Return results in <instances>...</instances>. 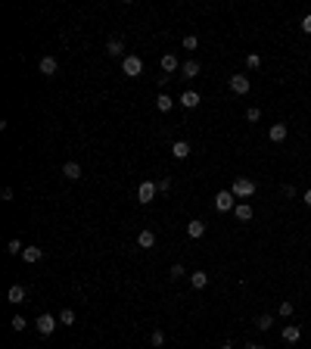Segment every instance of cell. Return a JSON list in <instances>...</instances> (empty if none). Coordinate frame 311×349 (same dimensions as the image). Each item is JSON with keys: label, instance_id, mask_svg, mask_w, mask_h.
I'll return each mask as SVG.
<instances>
[{"label": "cell", "instance_id": "6da1fadb", "mask_svg": "<svg viewBox=\"0 0 311 349\" xmlns=\"http://www.w3.org/2000/svg\"><path fill=\"white\" fill-rule=\"evenodd\" d=\"M230 193H233L236 200H243V203H246V200L255 193V181H252V178H236L233 184H230Z\"/></svg>", "mask_w": 311, "mask_h": 349}, {"label": "cell", "instance_id": "7a4b0ae2", "mask_svg": "<svg viewBox=\"0 0 311 349\" xmlns=\"http://www.w3.org/2000/svg\"><path fill=\"white\" fill-rule=\"evenodd\" d=\"M156 193H159V187H156V181H150V178H143L140 181V187H137V200L146 206V203H153L156 200Z\"/></svg>", "mask_w": 311, "mask_h": 349}, {"label": "cell", "instance_id": "3957f363", "mask_svg": "<svg viewBox=\"0 0 311 349\" xmlns=\"http://www.w3.org/2000/svg\"><path fill=\"white\" fill-rule=\"evenodd\" d=\"M121 72H125L128 78L143 75V60H140V57H134V53H131V57H125V60H121Z\"/></svg>", "mask_w": 311, "mask_h": 349}, {"label": "cell", "instance_id": "277c9868", "mask_svg": "<svg viewBox=\"0 0 311 349\" xmlns=\"http://www.w3.org/2000/svg\"><path fill=\"white\" fill-rule=\"evenodd\" d=\"M215 209H218V212H233V209H236V196H233L230 190H218V193H215Z\"/></svg>", "mask_w": 311, "mask_h": 349}, {"label": "cell", "instance_id": "5b68a950", "mask_svg": "<svg viewBox=\"0 0 311 349\" xmlns=\"http://www.w3.org/2000/svg\"><path fill=\"white\" fill-rule=\"evenodd\" d=\"M56 324H59V318L47 315V312H41V315H38V321H34V327H38V334H41V337H50L53 330H56Z\"/></svg>", "mask_w": 311, "mask_h": 349}, {"label": "cell", "instance_id": "8992f818", "mask_svg": "<svg viewBox=\"0 0 311 349\" xmlns=\"http://www.w3.org/2000/svg\"><path fill=\"white\" fill-rule=\"evenodd\" d=\"M230 90H233V94H240V97H246L249 90H252L249 75H230Z\"/></svg>", "mask_w": 311, "mask_h": 349}, {"label": "cell", "instance_id": "52a82bcc", "mask_svg": "<svg viewBox=\"0 0 311 349\" xmlns=\"http://www.w3.org/2000/svg\"><path fill=\"white\" fill-rule=\"evenodd\" d=\"M286 134H289L286 122H277V125H271V128H268V140H271V143H283Z\"/></svg>", "mask_w": 311, "mask_h": 349}, {"label": "cell", "instance_id": "ba28073f", "mask_svg": "<svg viewBox=\"0 0 311 349\" xmlns=\"http://www.w3.org/2000/svg\"><path fill=\"white\" fill-rule=\"evenodd\" d=\"M38 69H41V75H56L59 72V63H56V57H41V63H38Z\"/></svg>", "mask_w": 311, "mask_h": 349}, {"label": "cell", "instance_id": "9c48e42d", "mask_svg": "<svg viewBox=\"0 0 311 349\" xmlns=\"http://www.w3.org/2000/svg\"><path fill=\"white\" fill-rule=\"evenodd\" d=\"M7 303L22 306V303H25V287H22V284H13V287L7 290Z\"/></svg>", "mask_w": 311, "mask_h": 349}, {"label": "cell", "instance_id": "30bf717a", "mask_svg": "<svg viewBox=\"0 0 311 349\" xmlns=\"http://www.w3.org/2000/svg\"><path fill=\"white\" fill-rule=\"evenodd\" d=\"M190 153H193V146H190L187 140H174V143H171V156H174V159H187Z\"/></svg>", "mask_w": 311, "mask_h": 349}, {"label": "cell", "instance_id": "8fae6325", "mask_svg": "<svg viewBox=\"0 0 311 349\" xmlns=\"http://www.w3.org/2000/svg\"><path fill=\"white\" fill-rule=\"evenodd\" d=\"M137 246H140V250H153V246H156V234H153L150 228H143V231L137 234Z\"/></svg>", "mask_w": 311, "mask_h": 349}, {"label": "cell", "instance_id": "7c38bea8", "mask_svg": "<svg viewBox=\"0 0 311 349\" xmlns=\"http://www.w3.org/2000/svg\"><path fill=\"white\" fill-rule=\"evenodd\" d=\"M280 337H283L286 343H299V340H302V327H299V324H286V327L280 330Z\"/></svg>", "mask_w": 311, "mask_h": 349}, {"label": "cell", "instance_id": "4fadbf2b", "mask_svg": "<svg viewBox=\"0 0 311 349\" xmlns=\"http://www.w3.org/2000/svg\"><path fill=\"white\" fill-rule=\"evenodd\" d=\"M203 234H206V222H199V218L187 222V237H190V240H199Z\"/></svg>", "mask_w": 311, "mask_h": 349}, {"label": "cell", "instance_id": "5bb4252c", "mask_svg": "<svg viewBox=\"0 0 311 349\" xmlns=\"http://www.w3.org/2000/svg\"><path fill=\"white\" fill-rule=\"evenodd\" d=\"M199 100H203V97H199L196 90H184V94H180V100H177V103L184 106V109H196V106H199Z\"/></svg>", "mask_w": 311, "mask_h": 349}, {"label": "cell", "instance_id": "9a60e30c", "mask_svg": "<svg viewBox=\"0 0 311 349\" xmlns=\"http://www.w3.org/2000/svg\"><path fill=\"white\" fill-rule=\"evenodd\" d=\"M22 259H25L28 265H34V262H41V259H44V250H41V246H25Z\"/></svg>", "mask_w": 311, "mask_h": 349}, {"label": "cell", "instance_id": "2e32d148", "mask_svg": "<svg viewBox=\"0 0 311 349\" xmlns=\"http://www.w3.org/2000/svg\"><path fill=\"white\" fill-rule=\"evenodd\" d=\"M177 69H180L177 57H174V53H165V57H162V72H165V75H171V72H177Z\"/></svg>", "mask_w": 311, "mask_h": 349}, {"label": "cell", "instance_id": "e0dca14e", "mask_svg": "<svg viewBox=\"0 0 311 349\" xmlns=\"http://www.w3.org/2000/svg\"><path fill=\"white\" fill-rule=\"evenodd\" d=\"M63 175H66L69 181H78V178H81V165H78V162H72V159H69V162L63 165Z\"/></svg>", "mask_w": 311, "mask_h": 349}, {"label": "cell", "instance_id": "ac0fdd59", "mask_svg": "<svg viewBox=\"0 0 311 349\" xmlns=\"http://www.w3.org/2000/svg\"><path fill=\"white\" fill-rule=\"evenodd\" d=\"M180 75H184V78H196V75H199V63H196V60L180 63Z\"/></svg>", "mask_w": 311, "mask_h": 349}, {"label": "cell", "instance_id": "d6986e66", "mask_svg": "<svg viewBox=\"0 0 311 349\" xmlns=\"http://www.w3.org/2000/svg\"><path fill=\"white\" fill-rule=\"evenodd\" d=\"M233 215L240 218V222H252V215H255V212H252V206H249V203H236Z\"/></svg>", "mask_w": 311, "mask_h": 349}, {"label": "cell", "instance_id": "ffe728a7", "mask_svg": "<svg viewBox=\"0 0 311 349\" xmlns=\"http://www.w3.org/2000/svg\"><path fill=\"white\" fill-rule=\"evenodd\" d=\"M190 284H193V290H206L209 274H206V271H193V274H190Z\"/></svg>", "mask_w": 311, "mask_h": 349}, {"label": "cell", "instance_id": "44dd1931", "mask_svg": "<svg viewBox=\"0 0 311 349\" xmlns=\"http://www.w3.org/2000/svg\"><path fill=\"white\" fill-rule=\"evenodd\" d=\"M156 109H159V113H171V109H174V100H171L168 94H159V97H156Z\"/></svg>", "mask_w": 311, "mask_h": 349}, {"label": "cell", "instance_id": "7402d4cb", "mask_svg": "<svg viewBox=\"0 0 311 349\" xmlns=\"http://www.w3.org/2000/svg\"><path fill=\"white\" fill-rule=\"evenodd\" d=\"M106 53H109V57H121V53H125V44L112 38V41H109V44H106Z\"/></svg>", "mask_w": 311, "mask_h": 349}, {"label": "cell", "instance_id": "603a6c76", "mask_svg": "<svg viewBox=\"0 0 311 349\" xmlns=\"http://www.w3.org/2000/svg\"><path fill=\"white\" fill-rule=\"evenodd\" d=\"M59 324L72 327V324H75V312H72V309H63V312H59Z\"/></svg>", "mask_w": 311, "mask_h": 349}, {"label": "cell", "instance_id": "cb8c5ba5", "mask_svg": "<svg viewBox=\"0 0 311 349\" xmlns=\"http://www.w3.org/2000/svg\"><path fill=\"white\" fill-rule=\"evenodd\" d=\"M271 324H274V315H259L255 318V327L259 330H271Z\"/></svg>", "mask_w": 311, "mask_h": 349}, {"label": "cell", "instance_id": "d4e9b609", "mask_svg": "<svg viewBox=\"0 0 311 349\" xmlns=\"http://www.w3.org/2000/svg\"><path fill=\"white\" fill-rule=\"evenodd\" d=\"M7 253H10V256H22V253H25L22 240H10V243H7Z\"/></svg>", "mask_w": 311, "mask_h": 349}, {"label": "cell", "instance_id": "484cf974", "mask_svg": "<svg viewBox=\"0 0 311 349\" xmlns=\"http://www.w3.org/2000/svg\"><path fill=\"white\" fill-rule=\"evenodd\" d=\"M246 69H262V57H259V53H249V57H246Z\"/></svg>", "mask_w": 311, "mask_h": 349}, {"label": "cell", "instance_id": "4316f807", "mask_svg": "<svg viewBox=\"0 0 311 349\" xmlns=\"http://www.w3.org/2000/svg\"><path fill=\"white\" fill-rule=\"evenodd\" d=\"M10 327H13V330H16V334H22V330H25V327H28V321H25V318H22V315H16V318H13V321H10Z\"/></svg>", "mask_w": 311, "mask_h": 349}, {"label": "cell", "instance_id": "83f0119b", "mask_svg": "<svg viewBox=\"0 0 311 349\" xmlns=\"http://www.w3.org/2000/svg\"><path fill=\"white\" fill-rule=\"evenodd\" d=\"M168 278H171V281H177V278H184V265H180V262H174V265L168 268Z\"/></svg>", "mask_w": 311, "mask_h": 349}, {"label": "cell", "instance_id": "f1b7e54d", "mask_svg": "<svg viewBox=\"0 0 311 349\" xmlns=\"http://www.w3.org/2000/svg\"><path fill=\"white\" fill-rule=\"evenodd\" d=\"M259 119H262V109L259 106H249L246 109V122H259Z\"/></svg>", "mask_w": 311, "mask_h": 349}, {"label": "cell", "instance_id": "f546056e", "mask_svg": "<svg viewBox=\"0 0 311 349\" xmlns=\"http://www.w3.org/2000/svg\"><path fill=\"white\" fill-rule=\"evenodd\" d=\"M156 187H159V193H168V190H171V178H168V175H165V178H159V181H156Z\"/></svg>", "mask_w": 311, "mask_h": 349}, {"label": "cell", "instance_id": "4dcf8cb0", "mask_svg": "<svg viewBox=\"0 0 311 349\" xmlns=\"http://www.w3.org/2000/svg\"><path fill=\"white\" fill-rule=\"evenodd\" d=\"M150 343H153V346H165V334H162V330H153V334H150Z\"/></svg>", "mask_w": 311, "mask_h": 349}, {"label": "cell", "instance_id": "1f68e13d", "mask_svg": "<svg viewBox=\"0 0 311 349\" xmlns=\"http://www.w3.org/2000/svg\"><path fill=\"white\" fill-rule=\"evenodd\" d=\"M280 315H283V318H292V300H283V303H280Z\"/></svg>", "mask_w": 311, "mask_h": 349}, {"label": "cell", "instance_id": "d6a6232c", "mask_svg": "<svg viewBox=\"0 0 311 349\" xmlns=\"http://www.w3.org/2000/svg\"><path fill=\"white\" fill-rule=\"evenodd\" d=\"M199 47V38H196V34H187V38H184V50H196Z\"/></svg>", "mask_w": 311, "mask_h": 349}, {"label": "cell", "instance_id": "836d02e7", "mask_svg": "<svg viewBox=\"0 0 311 349\" xmlns=\"http://www.w3.org/2000/svg\"><path fill=\"white\" fill-rule=\"evenodd\" d=\"M302 31H305V34H311V13H308L305 19H302Z\"/></svg>", "mask_w": 311, "mask_h": 349}, {"label": "cell", "instance_id": "e575fe53", "mask_svg": "<svg viewBox=\"0 0 311 349\" xmlns=\"http://www.w3.org/2000/svg\"><path fill=\"white\" fill-rule=\"evenodd\" d=\"M0 196H4V203H10V200H13V187H4V193H0Z\"/></svg>", "mask_w": 311, "mask_h": 349}, {"label": "cell", "instance_id": "d590c367", "mask_svg": "<svg viewBox=\"0 0 311 349\" xmlns=\"http://www.w3.org/2000/svg\"><path fill=\"white\" fill-rule=\"evenodd\" d=\"M302 200H305V206L311 209V190H305V196H302Z\"/></svg>", "mask_w": 311, "mask_h": 349}, {"label": "cell", "instance_id": "8d00e7d4", "mask_svg": "<svg viewBox=\"0 0 311 349\" xmlns=\"http://www.w3.org/2000/svg\"><path fill=\"white\" fill-rule=\"evenodd\" d=\"M249 349H265V346H262V343H252V346H249Z\"/></svg>", "mask_w": 311, "mask_h": 349}, {"label": "cell", "instance_id": "74e56055", "mask_svg": "<svg viewBox=\"0 0 311 349\" xmlns=\"http://www.w3.org/2000/svg\"><path fill=\"white\" fill-rule=\"evenodd\" d=\"M221 349H233V346H230V343H224V346H221Z\"/></svg>", "mask_w": 311, "mask_h": 349}]
</instances>
